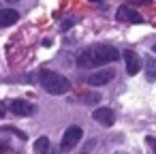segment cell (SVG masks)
I'll list each match as a JSON object with an SVG mask.
<instances>
[{
	"instance_id": "1",
	"label": "cell",
	"mask_w": 156,
	"mask_h": 154,
	"mask_svg": "<svg viewBox=\"0 0 156 154\" xmlns=\"http://www.w3.org/2000/svg\"><path fill=\"white\" fill-rule=\"evenodd\" d=\"M120 58V52L113 47V45H94V47H88L79 54L77 58V64L81 69H96V66H103V64H109V62H115Z\"/></svg>"
},
{
	"instance_id": "9",
	"label": "cell",
	"mask_w": 156,
	"mask_h": 154,
	"mask_svg": "<svg viewBox=\"0 0 156 154\" xmlns=\"http://www.w3.org/2000/svg\"><path fill=\"white\" fill-rule=\"evenodd\" d=\"M17 20H20V13H17L15 9L0 11V28H9V26H13Z\"/></svg>"
},
{
	"instance_id": "18",
	"label": "cell",
	"mask_w": 156,
	"mask_h": 154,
	"mask_svg": "<svg viewBox=\"0 0 156 154\" xmlns=\"http://www.w3.org/2000/svg\"><path fill=\"white\" fill-rule=\"evenodd\" d=\"M154 52H156V45H154Z\"/></svg>"
},
{
	"instance_id": "2",
	"label": "cell",
	"mask_w": 156,
	"mask_h": 154,
	"mask_svg": "<svg viewBox=\"0 0 156 154\" xmlns=\"http://www.w3.org/2000/svg\"><path fill=\"white\" fill-rule=\"evenodd\" d=\"M39 81H41L43 90L49 92V94H66L71 90V81L64 75H60L56 71H49V69H43L39 73Z\"/></svg>"
},
{
	"instance_id": "20",
	"label": "cell",
	"mask_w": 156,
	"mask_h": 154,
	"mask_svg": "<svg viewBox=\"0 0 156 154\" xmlns=\"http://www.w3.org/2000/svg\"><path fill=\"white\" fill-rule=\"evenodd\" d=\"M118 154H122V152H118Z\"/></svg>"
},
{
	"instance_id": "14",
	"label": "cell",
	"mask_w": 156,
	"mask_h": 154,
	"mask_svg": "<svg viewBox=\"0 0 156 154\" xmlns=\"http://www.w3.org/2000/svg\"><path fill=\"white\" fill-rule=\"evenodd\" d=\"M75 24H77V17H66V20L60 22V28H62V30H69V28L75 26Z\"/></svg>"
},
{
	"instance_id": "3",
	"label": "cell",
	"mask_w": 156,
	"mask_h": 154,
	"mask_svg": "<svg viewBox=\"0 0 156 154\" xmlns=\"http://www.w3.org/2000/svg\"><path fill=\"white\" fill-rule=\"evenodd\" d=\"M81 137H83V131H81V126H77V124H73V126H69L66 131H64V135H62V141H60V150H73L79 141H81Z\"/></svg>"
},
{
	"instance_id": "6",
	"label": "cell",
	"mask_w": 156,
	"mask_h": 154,
	"mask_svg": "<svg viewBox=\"0 0 156 154\" xmlns=\"http://www.w3.org/2000/svg\"><path fill=\"white\" fill-rule=\"evenodd\" d=\"M115 17H118L120 22H128V24H143V17H141L135 9H130V7H126V5L118 9Z\"/></svg>"
},
{
	"instance_id": "5",
	"label": "cell",
	"mask_w": 156,
	"mask_h": 154,
	"mask_svg": "<svg viewBox=\"0 0 156 154\" xmlns=\"http://www.w3.org/2000/svg\"><path fill=\"white\" fill-rule=\"evenodd\" d=\"M9 109L15 113V116H32L37 111V107L24 98H15V101H9Z\"/></svg>"
},
{
	"instance_id": "10",
	"label": "cell",
	"mask_w": 156,
	"mask_h": 154,
	"mask_svg": "<svg viewBox=\"0 0 156 154\" xmlns=\"http://www.w3.org/2000/svg\"><path fill=\"white\" fill-rule=\"evenodd\" d=\"M34 152L37 154H56V150L51 148V143H49L47 137H39L34 141Z\"/></svg>"
},
{
	"instance_id": "7",
	"label": "cell",
	"mask_w": 156,
	"mask_h": 154,
	"mask_svg": "<svg viewBox=\"0 0 156 154\" xmlns=\"http://www.w3.org/2000/svg\"><path fill=\"white\" fill-rule=\"evenodd\" d=\"M124 64H126V73H128V75H137L139 69H141V60H139L137 52L126 49V52H124Z\"/></svg>"
},
{
	"instance_id": "12",
	"label": "cell",
	"mask_w": 156,
	"mask_h": 154,
	"mask_svg": "<svg viewBox=\"0 0 156 154\" xmlns=\"http://www.w3.org/2000/svg\"><path fill=\"white\" fill-rule=\"evenodd\" d=\"M0 133H13V135H17L22 141H26V139H28V137H26V133H24V131H17L15 126H0Z\"/></svg>"
},
{
	"instance_id": "13",
	"label": "cell",
	"mask_w": 156,
	"mask_h": 154,
	"mask_svg": "<svg viewBox=\"0 0 156 154\" xmlns=\"http://www.w3.org/2000/svg\"><path fill=\"white\" fill-rule=\"evenodd\" d=\"M81 101H83V105H94V103L101 101V96H98V94H83Z\"/></svg>"
},
{
	"instance_id": "11",
	"label": "cell",
	"mask_w": 156,
	"mask_h": 154,
	"mask_svg": "<svg viewBox=\"0 0 156 154\" xmlns=\"http://www.w3.org/2000/svg\"><path fill=\"white\" fill-rule=\"evenodd\" d=\"M143 64H145V77H147V81H156V58L145 56Z\"/></svg>"
},
{
	"instance_id": "8",
	"label": "cell",
	"mask_w": 156,
	"mask_h": 154,
	"mask_svg": "<svg viewBox=\"0 0 156 154\" xmlns=\"http://www.w3.org/2000/svg\"><path fill=\"white\" fill-rule=\"evenodd\" d=\"M92 118H94L98 124H103V126H111V124L115 122V116H113V111H111L109 107H98V109H94Z\"/></svg>"
},
{
	"instance_id": "19",
	"label": "cell",
	"mask_w": 156,
	"mask_h": 154,
	"mask_svg": "<svg viewBox=\"0 0 156 154\" xmlns=\"http://www.w3.org/2000/svg\"><path fill=\"white\" fill-rule=\"evenodd\" d=\"M9 2H13V0H9Z\"/></svg>"
},
{
	"instance_id": "15",
	"label": "cell",
	"mask_w": 156,
	"mask_h": 154,
	"mask_svg": "<svg viewBox=\"0 0 156 154\" xmlns=\"http://www.w3.org/2000/svg\"><path fill=\"white\" fill-rule=\"evenodd\" d=\"M145 141H147V145H150V150H152V154H156V137H145Z\"/></svg>"
},
{
	"instance_id": "4",
	"label": "cell",
	"mask_w": 156,
	"mask_h": 154,
	"mask_svg": "<svg viewBox=\"0 0 156 154\" xmlns=\"http://www.w3.org/2000/svg\"><path fill=\"white\" fill-rule=\"evenodd\" d=\"M113 77H115V71H113V69H101V71L92 73L86 81H88V86H105V84H109Z\"/></svg>"
},
{
	"instance_id": "17",
	"label": "cell",
	"mask_w": 156,
	"mask_h": 154,
	"mask_svg": "<svg viewBox=\"0 0 156 154\" xmlns=\"http://www.w3.org/2000/svg\"><path fill=\"white\" fill-rule=\"evenodd\" d=\"M81 154H88V152H81Z\"/></svg>"
},
{
	"instance_id": "16",
	"label": "cell",
	"mask_w": 156,
	"mask_h": 154,
	"mask_svg": "<svg viewBox=\"0 0 156 154\" xmlns=\"http://www.w3.org/2000/svg\"><path fill=\"white\" fill-rule=\"evenodd\" d=\"M90 2H101V0H90Z\"/></svg>"
}]
</instances>
